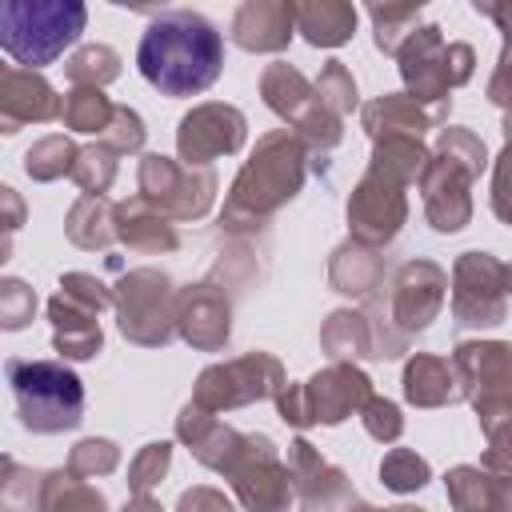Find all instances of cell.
<instances>
[{"label": "cell", "mask_w": 512, "mask_h": 512, "mask_svg": "<svg viewBox=\"0 0 512 512\" xmlns=\"http://www.w3.org/2000/svg\"><path fill=\"white\" fill-rule=\"evenodd\" d=\"M136 68L164 96H192L216 84L224 68V40L200 12H164L144 28Z\"/></svg>", "instance_id": "1"}, {"label": "cell", "mask_w": 512, "mask_h": 512, "mask_svg": "<svg viewBox=\"0 0 512 512\" xmlns=\"http://www.w3.org/2000/svg\"><path fill=\"white\" fill-rule=\"evenodd\" d=\"M84 4H64V0H48V4H28V0H8L0 4V44L12 60L44 68L52 64L64 48L76 44V36L84 32Z\"/></svg>", "instance_id": "2"}, {"label": "cell", "mask_w": 512, "mask_h": 512, "mask_svg": "<svg viewBox=\"0 0 512 512\" xmlns=\"http://www.w3.org/2000/svg\"><path fill=\"white\" fill-rule=\"evenodd\" d=\"M12 388L24 424L36 432L72 428L84 412L80 376L60 364H12Z\"/></svg>", "instance_id": "3"}]
</instances>
